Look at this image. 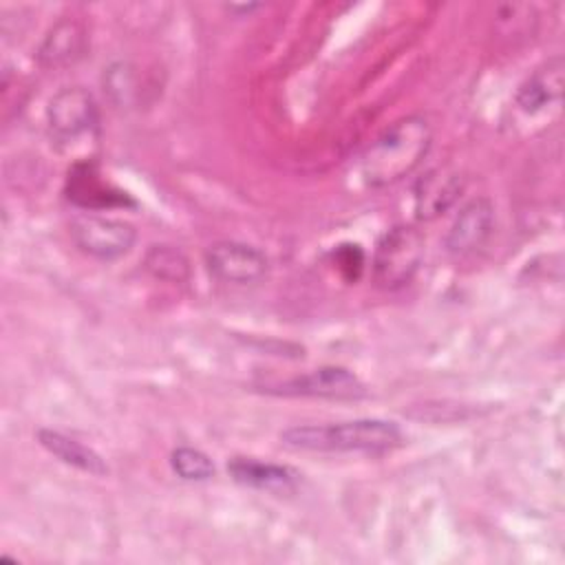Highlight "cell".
Instances as JSON below:
<instances>
[{"instance_id":"obj_14","label":"cell","mask_w":565,"mask_h":565,"mask_svg":"<svg viewBox=\"0 0 565 565\" xmlns=\"http://www.w3.org/2000/svg\"><path fill=\"white\" fill-rule=\"evenodd\" d=\"M68 192H71L68 196H71L73 203H77L82 207H88V210L113 207V205H124L126 203V196L119 190H115L113 185L102 183L90 166H82L79 170L73 172Z\"/></svg>"},{"instance_id":"obj_15","label":"cell","mask_w":565,"mask_h":565,"mask_svg":"<svg viewBox=\"0 0 565 565\" xmlns=\"http://www.w3.org/2000/svg\"><path fill=\"white\" fill-rule=\"evenodd\" d=\"M143 265L152 278L163 282H185L190 278V260L174 245H150Z\"/></svg>"},{"instance_id":"obj_4","label":"cell","mask_w":565,"mask_h":565,"mask_svg":"<svg viewBox=\"0 0 565 565\" xmlns=\"http://www.w3.org/2000/svg\"><path fill=\"white\" fill-rule=\"evenodd\" d=\"M46 124L51 137L62 146H77L90 139L99 124V113L93 95L82 86H66L57 90L46 108Z\"/></svg>"},{"instance_id":"obj_2","label":"cell","mask_w":565,"mask_h":565,"mask_svg":"<svg viewBox=\"0 0 565 565\" xmlns=\"http://www.w3.org/2000/svg\"><path fill=\"white\" fill-rule=\"evenodd\" d=\"M280 441L291 450L307 452L384 455L399 448L404 444V435L395 422L366 417L338 424L291 426L280 433Z\"/></svg>"},{"instance_id":"obj_9","label":"cell","mask_w":565,"mask_h":565,"mask_svg":"<svg viewBox=\"0 0 565 565\" xmlns=\"http://www.w3.org/2000/svg\"><path fill=\"white\" fill-rule=\"evenodd\" d=\"M563 57H552L534 68V73L527 75V79L516 90L514 104L519 110L525 115H536L550 106H558L563 97Z\"/></svg>"},{"instance_id":"obj_11","label":"cell","mask_w":565,"mask_h":565,"mask_svg":"<svg viewBox=\"0 0 565 565\" xmlns=\"http://www.w3.org/2000/svg\"><path fill=\"white\" fill-rule=\"evenodd\" d=\"M230 477L247 488L265 492H294L298 486V472L289 466H278L269 461H258L254 457H234L227 463Z\"/></svg>"},{"instance_id":"obj_1","label":"cell","mask_w":565,"mask_h":565,"mask_svg":"<svg viewBox=\"0 0 565 565\" xmlns=\"http://www.w3.org/2000/svg\"><path fill=\"white\" fill-rule=\"evenodd\" d=\"M433 141L428 121L408 115L377 135L360 157V177L369 188H386L411 174Z\"/></svg>"},{"instance_id":"obj_5","label":"cell","mask_w":565,"mask_h":565,"mask_svg":"<svg viewBox=\"0 0 565 565\" xmlns=\"http://www.w3.org/2000/svg\"><path fill=\"white\" fill-rule=\"evenodd\" d=\"M71 236L84 254L97 260H117L132 249L137 230L121 218L82 214L71 223Z\"/></svg>"},{"instance_id":"obj_7","label":"cell","mask_w":565,"mask_h":565,"mask_svg":"<svg viewBox=\"0 0 565 565\" xmlns=\"http://www.w3.org/2000/svg\"><path fill=\"white\" fill-rule=\"evenodd\" d=\"M271 391L282 395L324 397V399H360L366 395L362 380L342 366H322L302 375L278 382Z\"/></svg>"},{"instance_id":"obj_12","label":"cell","mask_w":565,"mask_h":565,"mask_svg":"<svg viewBox=\"0 0 565 565\" xmlns=\"http://www.w3.org/2000/svg\"><path fill=\"white\" fill-rule=\"evenodd\" d=\"M461 192V177L446 168L430 170L415 185V212L417 218L430 221L446 212Z\"/></svg>"},{"instance_id":"obj_17","label":"cell","mask_w":565,"mask_h":565,"mask_svg":"<svg viewBox=\"0 0 565 565\" xmlns=\"http://www.w3.org/2000/svg\"><path fill=\"white\" fill-rule=\"evenodd\" d=\"M137 86L135 68L126 62H117L104 73V90L117 106H130L137 97Z\"/></svg>"},{"instance_id":"obj_16","label":"cell","mask_w":565,"mask_h":565,"mask_svg":"<svg viewBox=\"0 0 565 565\" xmlns=\"http://www.w3.org/2000/svg\"><path fill=\"white\" fill-rule=\"evenodd\" d=\"M170 466L183 481H207L214 477L212 459L192 446H179L170 452Z\"/></svg>"},{"instance_id":"obj_10","label":"cell","mask_w":565,"mask_h":565,"mask_svg":"<svg viewBox=\"0 0 565 565\" xmlns=\"http://www.w3.org/2000/svg\"><path fill=\"white\" fill-rule=\"evenodd\" d=\"M86 29L75 18L57 20L38 49V62L44 68H62L75 64L86 51Z\"/></svg>"},{"instance_id":"obj_18","label":"cell","mask_w":565,"mask_h":565,"mask_svg":"<svg viewBox=\"0 0 565 565\" xmlns=\"http://www.w3.org/2000/svg\"><path fill=\"white\" fill-rule=\"evenodd\" d=\"M260 4H227V11H241V13H249V11H254V9H258Z\"/></svg>"},{"instance_id":"obj_3","label":"cell","mask_w":565,"mask_h":565,"mask_svg":"<svg viewBox=\"0 0 565 565\" xmlns=\"http://www.w3.org/2000/svg\"><path fill=\"white\" fill-rule=\"evenodd\" d=\"M424 260V236L413 225L388 230L373 256V280L377 287L397 289L413 280Z\"/></svg>"},{"instance_id":"obj_6","label":"cell","mask_w":565,"mask_h":565,"mask_svg":"<svg viewBox=\"0 0 565 565\" xmlns=\"http://www.w3.org/2000/svg\"><path fill=\"white\" fill-rule=\"evenodd\" d=\"M205 265L216 280L232 285L258 282L269 269V260L258 247L238 241H218L210 245Z\"/></svg>"},{"instance_id":"obj_13","label":"cell","mask_w":565,"mask_h":565,"mask_svg":"<svg viewBox=\"0 0 565 565\" xmlns=\"http://www.w3.org/2000/svg\"><path fill=\"white\" fill-rule=\"evenodd\" d=\"M38 441L40 446L51 452L53 457H57L62 463L66 466H73L82 472H88V475H106L108 472V466L106 461L102 459V455H97L93 448L79 444L77 439L60 433V430H51V428H40L38 430Z\"/></svg>"},{"instance_id":"obj_8","label":"cell","mask_w":565,"mask_h":565,"mask_svg":"<svg viewBox=\"0 0 565 565\" xmlns=\"http://www.w3.org/2000/svg\"><path fill=\"white\" fill-rule=\"evenodd\" d=\"M494 232V207L488 199H475L466 203L455 216L444 245L448 254L466 258L477 254Z\"/></svg>"}]
</instances>
